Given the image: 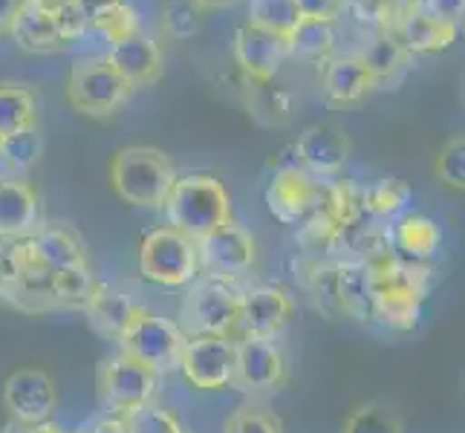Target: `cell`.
I'll return each mask as SVG.
<instances>
[{"instance_id":"obj_16","label":"cell","mask_w":465,"mask_h":433,"mask_svg":"<svg viewBox=\"0 0 465 433\" xmlns=\"http://www.w3.org/2000/svg\"><path fill=\"white\" fill-rule=\"evenodd\" d=\"M373 73L364 67V61L352 53L330 55L324 61V73H321V90L324 99L335 107H356L367 95L376 90Z\"/></svg>"},{"instance_id":"obj_27","label":"cell","mask_w":465,"mask_h":433,"mask_svg":"<svg viewBox=\"0 0 465 433\" xmlns=\"http://www.w3.org/2000/svg\"><path fill=\"white\" fill-rule=\"evenodd\" d=\"M413 191L399 176H384L376 185L361 191V214L371 220H391L399 217L411 205Z\"/></svg>"},{"instance_id":"obj_48","label":"cell","mask_w":465,"mask_h":433,"mask_svg":"<svg viewBox=\"0 0 465 433\" xmlns=\"http://www.w3.org/2000/svg\"><path fill=\"white\" fill-rule=\"evenodd\" d=\"M58 433H82V430H64V428H61Z\"/></svg>"},{"instance_id":"obj_34","label":"cell","mask_w":465,"mask_h":433,"mask_svg":"<svg viewBox=\"0 0 465 433\" xmlns=\"http://www.w3.org/2000/svg\"><path fill=\"white\" fill-rule=\"evenodd\" d=\"M223 433H286V428L275 410L263 405H243L223 422Z\"/></svg>"},{"instance_id":"obj_37","label":"cell","mask_w":465,"mask_h":433,"mask_svg":"<svg viewBox=\"0 0 465 433\" xmlns=\"http://www.w3.org/2000/svg\"><path fill=\"white\" fill-rule=\"evenodd\" d=\"M163 29L173 41H188L200 32V9L191 0H171L163 12Z\"/></svg>"},{"instance_id":"obj_38","label":"cell","mask_w":465,"mask_h":433,"mask_svg":"<svg viewBox=\"0 0 465 433\" xmlns=\"http://www.w3.org/2000/svg\"><path fill=\"white\" fill-rule=\"evenodd\" d=\"M127 425H131V433H185L183 422L176 419L171 410L159 405H148L136 410L131 419H127Z\"/></svg>"},{"instance_id":"obj_21","label":"cell","mask_w":465,"mask_h":433,"mask_svg":"<svg viewBox=\"0 0 465 433\" xmlns=\"http://www.w3.org/2000/svg\"><path fill=\"white\" fill-rule=\"evenodd\" d=\"M136 310H139V303L127 295L124 289L110 286V283H95L93 295L84 307L90 324L114 341H119L124 335V330H127V324H131V318L136 315Z\"/></svg>"},{"instance_id":"obj_43","label":"cell","mask_w":465,"mask_h":433,"mask_svg":"<svg viewBox=\"0 0 465 433\" xmlns=\"http://www.w3.org/2000/svg\"><path fill=\"white\" fill-rule=\"evenodd\" d=\"M90 433H131V425L122 416H104L90 428Z\"/></svg>"},{"instance_id":"obj_17","label":"cell","mask_w":465,"mask_h":433,"mask_svg":"<svg viewBox=\"0 0 465 433\" xmlns=\"http://www.w3.org/2000/svg\"><path fill=\"white\" fill-rule=\"evenodd\" d=\"M41 200L24 176H0V240H21L38 229Z\"/></svg>"},{"instance_id":"obj_19","label":"cell","mask_w":465,"mask_h":433,"mask_svg":"<svg viewBox=\"0 0 465 433\" xmlns=\"http://www.w3.org/2000/svg\"><path fill=\"white\" fill-rule=\"evenodd\" d=\"M350 139L344 131L332 124H312L295 142V151L303 171L310 176H332L339 173L350 156Z\"/></svg>"},{"instance_id":"obj_45","label":"cell","mask_w":465,"mask_h":433,"mask_svg":"<svg viewBox=\"0 0 465 433\" xmlns=\"http://www.w3.org/2000/svg\"><path fill=\"white\" fill-rule=\"evenodd\" d=\"M197 9H226L232 4H237V0H191Z\"/></svg>"},{"instance_id":"obj_3","label":"cell","mask_w":465,"mask_h":433,"mask_svg":"<svg viewBox=\"0 0 465 433\" xmlns=\"http://www.w3.org/2000/svg\"><path fill=\"white\" fill-rule=\"evenodd\" d=\"M243 292L234 278L205 275L191 286L183 300V332L185 335H229L237 330Z\"/></svg>"},{"instance_id":"obj_31","label":"cell","mask_w":465,"mask_h":433,"mask_svg":"<svg viewBox=\"0 0 465 433\" xmlns=\"http://www.w3.org/2000/svg\"><path fill=\"white\" fill-rule=\"evenodd\" d=\"M359 58L364 61V67L373 73L376 84H379V82H384V78H391L402 70L411 55L388 35V32L379 29L373 35V41H367V46L359 53Z\"/></svg>"},{"instance_id":"obj_14","label":"cell","mask_w":465,"mask_h":433,"mask_svg":"<svg viewBox=\"0 0 465 433\" xmlns=\"http://www.w3.org/2000/svg\"><path fill=\"white\" fill-rule=\"evenodd\" d=\"M381 32L402 46L408 55H434L448 50L457 41V24H445V21H434L428 15L416 12V9H402L396 12L393 18H388L381 26Z\"/></svg>"},{"instance_id":"obj_35","label":"cell","mask_w":465,"mask_h":433,"mask_svg":"<svg viewBox=\"0 0 465 433\" xmlns=\"http://www.w3.org/2000/svg\"><path fill=\"white\" fill-rule=\"evenodd\" d=\"M341 433H405L399 416L381 405H361L350 410Z\"/></svg>"},{"instance_id":"obj_9","label":"cell","mask_w":465,"mask_h":433,"mask_svg":"<svg viewBox=\"0 0 465 433\" xmlns=\"http://www.w3.org/2000/svg\"><path fill=\"white\" fill-rule=\"evenodd\" d=\"M197 390H223L234 373V341L229 335H185L180 367Z\"/></svg>"},{"instance_id":"obj_22","label":"cell","mask_w":465,"mask_h":433,"mask_svg":"<svg viewBox=\"0 0 465 433\" xmlns=\"http://www.w3.org/2000/svg\"><path fill=\"white\" fill-rule=\"evenodd\" d=\"M32 246H35L38 258L44 261V266L53 271L70 269V266H84L87 261V246L82 234H78L73 226H64V222H53V226L35 229L29 234Z\"/></svg>"},{"instance_id":"obj_42","label":"cell","mask_w":465,"mask_h":433,"mask_svg":"<svg viewBox=\"0 0 465 433\" xmlns=\"http://www.w3.org/2000/svg\"><path fill=\"white\" fill-rule=\"evenodd\" d=\"M61 428L55 422H18V419H9L0 433H58Z\"/></svg>"},{"instance_id":"obj_24","label":"cell","mask_w":465,"mask_h":433,"mask_svg":"<svg viewBox=\"0 0 465 433\" xmlns=\"http://www.w3.org/2000/svg\"><path fill=\"white\" fill-rule=\"evenodd\" d=\"M335 286H339L341 312L356 320H373L371 318V300H373V283L371 271L359 261H335Z\"/></svg>"},{"instance_id":"obj_15","label":"cell","mask_w":465,"mask_h":433,"mask_svg":"<svg viewBox=\"0 0 465 433\" xmlns=\"http://www.w3.org/2000/svg\"><path fill=\"white\" fill-rule=\"evenodd\" d=\"M234 61L249 82H272L286 61V41L246 21L234 32Z\"/></svg>"},{"instance_id":"obj_40","label":"cell","mask_w":465,"mask_h":433,"mask_svg":"<svg viewBox=\"0 0 465 433\" xmlns=\"http://www.w3.org/2000/svg\"><path fill=\"white\" fill-rule=\"evenodd\" d=\"M350 0H295L301 18H321V21H339L347 12Z\"/></svg>"},{"instance_id":"obj_20","label":"cell","mask_w":465,"mask_h":433,"mask_svg":"<svg viewBox=\"0 0 465 433\" xmlns=\"http://www.w3.org/2000/svg\"><path fill=\"white\" fill-rule=\"evenodd\" d=\"M9 35L15 44L26 53H58L64 46H70V41L64 38V32L58 26V18L53 9L41 6L38 0H24V6L15 15V21L9 26Z\"/></svg>"},{"instance_id":"obj_18","label":"cell","mask_w":465,"mask_h":433,"mask_svg":"<svg viewBox=\"0 0 465 433\" xmlns=\"http://www.w3.org/2000/svg\"><path fill=\"white\" fill-rule=\"evenodd\" d=\"M104 61L122 75V82L131 90L148 87L163 75V50H159L153 38L142 35V32L110 46Z\"/></svg>"},{"instance_id":"obj_28","label":"cell","mask_w":465,"mask_h":433,"mask_svg":"<svg viewBox=\"0 0 465 433\" xmlns=\"http://www.w3.org/2000/svg\"><path fill=\"white\" fill-rule=\"evenodd\" d=\"M93 271L90 263L84 266H70V269H61L50 278V298H53V307L55 310H84L87 300L95 289Z\"/></svg>"},{"instance_id":"obj_32","label":"cell","mask_w":465,"mask_h":433,"mask_svg":"<svg viewBox=\"0 0 465 433\" xmlns=\"http://www.w3.org/2000/svg\"><path fill=\"white\" fill-rule=\"evenodd\" d=\"M301 12L295 0H249V24L261 26L266 32H275L283 41L298 26Z\"/></svg>"},{"instance_id":"obj_12","label":"cell","mask_w":465,"mask_h":433,"mask_svg":"<svg viewBox=\"0 0 465 433\" xmlns=\"http://www.w3.org/2000/svg\"><path fill=\"white\" fill-rule=\"evenodd\" d=\"M4 408L9 410V419L18 422H53L58 408L55 379L32 367L15 370L4 381Z\"/></svg>"},{"instance_id":"obj_8","label":"cell","mask_w":465,"mask_h":433,"mask_svg":"<svg viewBox=\"0 0 465 433\" xmlns=\"http://www.w3.org/2000/svg\"><path fill=\"white\" fill-rule=\"evenodd\" d=\"M283 381H286V356L275 344V339L234 341V373L229 388L258 399L281 390Z\"/></svg>"},{"instance_id":"obj_11","label":"cell","mask_w":465,"mask_h":433,"mask_svg":"<svg viewBox=\"0 0 465 433\" xmlns=\"http://www.w3.org/2000/svg\"><path fill=\"white\" fill-rule=\"evenodd\" d=\"M295 312L292 295L278 283H263L243 292L237 330L243 339H278Z\"/></svg>"},{"instance_id":"obj_33","label":"cell","mask_w":465,"mask_h":433,"mask_svg":"<svg viewBox=\"0 0 465 433\" xmlns=\"http://www.w3.org/2000/svg\"><path fill=\"white\" fill-rule=\"evenodd\" d=\"M249 87H252V95L246 104L254 119H261L263 124H283L290 119V95L283 90L272 87V82H249Z\"/></svg>"},{"instance_id":"obj_1","label":"cell","mask_w":465,"mask_h":433,"mask_svg":"<svg viewBox=\"0 0 465 433\" xmlns=\"http://www.w3.org/2000/svg\"><path fill=\"white\" fill-rule=\"evenodd\" d=\"M163 208L168 214V229L180 231L183 237L194 240V243L232 220L229 191L212 173L176 176Z\"/></svg>"},{"instance_id":"obj_36","label":"cell","mask_w":465,"mask_h":433,"mask_svg":"<svg viewBox=\"0 0 465 433\" xmlns=\"http://www.w3.org/2000/svg\"><path fill=\"white\" fill-rule=\"evenodd\" d=\"M434 173L437 180L454 191L465 188V139L454 136L442 144V151L437 153V162H434Z\"/></svg>"},{"instance_id":"obj_5","label":"cell","mask_w":465,"mask_h":433,"mask_svg":"<svg viewBox=\"0 0 465 433\" xmlns=\"http://www.w3.org/2000/svg\"><path fill=\"white\" fill-rule=\"evenodd\" d=\"M139 271L145 280L171 289L191 283L200 271L194 240L183 237L168 226L148 231L139 246Z\"/></svg>"},{"instance_id":"obj_41","label":"cell","mask_w":465,"mask_h":433,"mask_svg":"<svg viewBox=\"0 0 465 433\" xmlns=\"http://www.w3.org/2000/svg\"><path fill=\"white\" fill-rule=\"evenodd\" d=\"M18 292V271L12 263V240H0V300L12 303Z\"/></svg>"},{"instance_id":"obj_4","label":"cell","mask_w":465,"mask_h":433,"mask_svg":"<svg viewBox=\"0 0 465 433\" xmlns=\"http://www.w3.org/2000/svg\"><path fill=\"white\" fill-rule=\"evenodd\" d=\"M119 344L124 356H131L134 361L151 367L153 373H168L180 367L185 332L173 320L156 315L153 310L139 307Z\"/></svg>"},{"instance_id":"obj_6","label":"cell","mask_w":465,"mask_h":433,"mask_svg":"<svg viewBox=\"0 0 465 433\" xmlns=\"http://www.w3.org/2000/svg\"><path fill=\"white\" fill-rule=\"evenodd\" d=\"M156 388H159V373L134 361L131 356H124V352L107 359L99 370V399L107 416L131 419L136 410L153 405Z\"/></svg>"},{"instance_id":"obj_30","label":"cell","mask_w":465,"mask_h":433,"mask_svg":"<svg viewBox=\"0 0 465 433\" xmlns=\"http://www.w3.org/2000/svg\"><path fill=\"white\" fill-rule=\"evenodd\" d=\"M44 153V136L35 127H26L6 139H0V162L6 165V176H24Z\"/></svg>"},{"instance_id":"obj_29","label":"cell","mask_w":465,"mask_h":433,"mask_svg":"<svg viewBox=\"0 0 465 433\" xmlns=\"http://www.w3.org/2000/svg\"><path fill=\"white\" fill-rule=\"evenodd\" d=\"M87 18H90V32L110 41V46L139 32V15L131 4H124V0H114V4L93 9Z\"/></svg>"},{"instance_id":"obj_25","label":"cell","mask_w":465,"mask_h":433,"mask_svg":"<svg viewBox=\"0 0 465 433\" xmlns=\"http://www.w3.org/2000/svg\"><path fill=\"white\" fill-rule=\"evenodd\" d=\"M335 24L321 18H301L286 38V55L301 61H327L335 50Z\"/></svg>"},{"instance_id":"obj_2","label":"cell","mask_w":465,"mask_h":433,"mask_svg":"<svg viewBox=\"0 0 465 433\" xmlns=\"http://www.w3.org/2000/svg\"><path fill=\"white\" fill-rule=\"evenodd\" d=\"M173 180L176 171L171 159L163 151L148 148V144L122 148L114 156V165H110L114 191L127 205L139 208H163Z\"/></svg>"},{"instance_id":"obj_44","label":"cell","mask_w":465,"mask_h":433,"mask_svg":"<svg viewBox=\"0 0 465 433\" xmlns=\"http://www.w3.org/2000/svg\"><path fill=\"white\" fill-rule=\"evenodd\" d=\"M21 6H24V0H0V32H9Z\"/></svg>"},{"instance_id":"obj_23","label":"cell","mask_w":465,"mask_h":433,"mask_svg":"<svg viewBox=\"0 0 465 433\" xmlns=\"http://www.w3.org/2000/svg\"><path fill=\"white\" fill-rule=\"evenodd\" d=\"M391 240L402 261L425 263L437 254L442 243V231L437 226V220H430L425 214H402L391 229Z\"/></svg>"},{"instance_id":"obj_13","label":"cell","mask_w":465,"mask_h":433,"mask_svg":"<svg viewBox=\"0 0 465 433\" xmlns=\"http://www.w3.org/2000/svg\"><path fill=\"white\" fill-rule=\"evenodd\" d=\"M263 200L269 214L283 226H298L303 217L312 214L321 200V182L301 168H283L269 176Z\"/></svg>"},{"instance_id":"obj_39","label":"cell","mask_w":465,"mask_h":433,"mask_svg":"<svg viewBox=\"0 0 465 433\" xmlns=\"http://www.w3.org/2000/svg\"><path fill=\"white\" fill-rule=\"evenodd\" d=\"M411 9L422 12L434 21H445V24L460 26L462 15H465V0H413Z\"/></svg>"},{"instance_id":"obj_7","label":"cell","mask_w":465,"mask_h":433,"mask_svg":"<svg viewBox=\"0 0 465 433\" xmlns=\"http://www.w3.org/2000/svg\"><path fill=\"white\" fill-rule=\"evenodd\" d=\"M127 95H131V87L122 82V75L104 58L73 64L67 82V102L78 113L93 119L110 116L127 102Z\"/></svg>"},{"instance_id":"obj_47","label":"cell","mask_w":465,"mask_h":433,"mask_svg":"<svg viewBox=\"0 0 465 433\" xmlns=\"http://www.w3.org/2000/svg\"><path fill=\"white\" fill-rule=\"evenodd\" d=\"M41 6L46 9H61V6H67V4H75V0H38Z\"/></svg>"},{"instance_id":"obj_10","label":"cell","mask_w":465,"mask_h":433,"mask_svg":"<svg viewBox=\"0 0 465 433\" xmlns=\"http://www.w3.org/2000/svg\"><path fill=\"white\" fill-rule=\"evenodd\" d=\"M194 246L200 266L208 275L217 278H240L254 266V258H258V246H254L252 231L232 220L200 237Z\"/></svg>"},{"instance_id":"obj_46","label":"cell","mask_w":465,"mask_h":433,"mask_svg":"<svg viewBox=\"0 0 465 433\" xmlns=\"http://www.w3.org/2000/svg\"><path fill=\"white\" fill-rule=\"evenodd\" d=\"M78 6H82L87 15L93 12V9H99V6H107V4H114V0H75Z\"/></svg>"},{"instance_id":"obj_26","label":"cell","mask_w":465,"mask_h":433,"mask_svg":"<svg viewBox=\"0 0 465 433\" xmlns=\"http://www.w3.org/2000/svg\"><path fill=\"white\" fill-rule=\"evenodd\" d=\"M38 124V99L24 84L0 82V139Z\"/></svg>"}]
</instances>
